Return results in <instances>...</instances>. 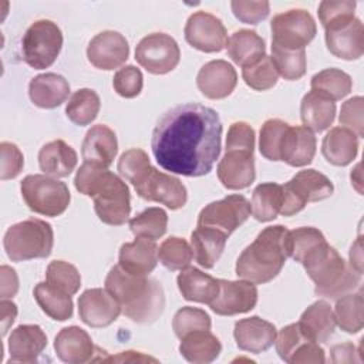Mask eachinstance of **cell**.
Listing matches in <instances>:
<instances>
[{
  "mask_svg": "<svg viewBox=\"0 0 364 364\" xmlns=\"http://www.w3.org/2000/svg\"><path fill=\"white\" fill-rule=\"evenodd\" d=\"M216 172L220 183L230 191L250 186L256 178L253 151L237 148L226 149L223 158L218 164Z\"/></svg>",
  "mask_w": 364,
  "mask_h": 364,
  "instance_id": "17",
  "label": "cell"
},
{
  "mask_svg": "<svg viewBox=\"0 0 364 364\" xmlns=\"http://www.w3.org/2000/svg\"><path fill=\"white\" fill-rule=\"evenodd\" d=\"M228 236L213 228L196 226L191 235V247L195 260L205 269H212L222 256Z\"/></svg>",
  "mask_w": 364,
  "mask_h": 364,
  "instance_id": "32",
  "label": "cell"
},
{
  "mask_svg": "<svg viewBox=\"0 0 364 364\" xmlns=\"http://www.w3.org/2000/svg\"><path fill=\"white\" fill-rule=\"evenodd\" d=\"M314 155L316 136L313 131L301 125H289L283 135L279 151L280 161L290 166H306L313 161Z\"/></svg>",
  "mask_w": 364,
  "mask_h": 364,
  "instance_id": "24",
  "label": "cell"
},
{
  "mask_svg": "<svg viewBox=\"0 0 364 364\" xmlns=\"http://www.w3.org/2000/svg\"><path fill=\"white\" fill-rule=\"evenodd\" d=\"M350 264L358 273H363V245H361V237H357V240L353 243V246L350 249Z\"/></svg>",
  "mask_w": 364,
  "mask_h": 364,
  "instance_id": "61",
  "label": "cell"
},
{
  "mask_svg": "<svg viewBox=\"0 0 364 364\" xmlns=\"http://www.w3.org/2000/svg\"><path fill=\"white\" fill-rule=\"evenodd\" d=\"M272 46L297 51L304 50L314 38L317 26L313 16L303 9H291L276 14L270 21Z\"/></svg>",
  "mask_w": 364,
  "mask_h": 364,
  "instance_id": "10",
  "label": "cell"
},
{
  "mask_svg": "<svg viewBox=\"0 0 364 364\" xmlns=\"http://www.w3.org/2000/svg\"><path fill=\"white\" fill-rule=\"evenodd\" d=\"M63 47V33L51 20H37L24 33L21 40L23 60L34 70L48 68Z\"/></svg>",
  "mask_w": 364,
  "mask_h": 364,
  "instance_id": "9",
  "label": "cell"
},
{
  "mask_svg": "<svg viewBox=\"0 0 364 364\" xmlns=\"http://www.w3.org/2000/svg\"><path fill=\"white\" fill-rule=\"evenodd\" d=\"M47 346V336L37 324H21L9 337L10 361L33 363Z\"/></svg>",
  "mask_w": 364,
  "mask_h": 364,
  "instance_id": "26",
  "label": "cell"
},
{
  "mask_svg": "<svg viewBox=\"0 0 364 364\" xmlns=\"http://www.w3.org/2000/svg\"><path fill=\"white\" fill-rule=\"evenodd\" d=\"M355 1L351 0H324L318 4V20L326 28L343 24L354 18Z\"/></svg>",
  "mask_w": 364,
  "mask_h": 364,
  "instance_id": "50",
  "label": "cell"
},
{
  "mask_svg": "<svg viewBox=\"0 0 364 364\" xmlns=\"http://www.w3.org/2000/svg\"><path fill=\"white\" fill-rule=\"evenodd\" d=\"M311 90L323 97L338 101L350 94L353 87L351 77L338 68H326L311 77Z\"/></svg>",
  "mask_w": 364,
  "mask_h": 364,
  "instance_id": "39",
  "label": "cell"
},
{
  "mask_svg": "<svg viewBox=\"0 0 364 364\" xmlns=\"http://www.w3.org/2000/svg\"><path fill=\"white\" fill-rule=\"evenodd\" d=\"M222 351L219 338L210 330L192 331L181 338V355L193 364H208L215 361Z\"/></svg>",
  "mask_w": 364,
  "mask_h": 364,
  "instance_id": "33",
  "label": "cell"
},
{
  "mask_svg": "<svg viewBox=\"0 0 364 364\" xmlns=\"http://www.w3.org/2000/svg\"><path fill=\"white\" fill-rule=\"evenodd\" d=\"M237 84V73L225 60H212L202 65L196 75L199 91L209 100H223L229 97Z\"/></svg>",
  "mask_w": 364,
  "mask_h": 364,
  "instance_id": "20",
  "label": "cell"
},
{
  "mask_svg": "<svg viewBox=\"0 0 364 364\" xmlns=\"http://www.w3.org/2000/svg\"><path fill=\"white\" fill-rule=\"evenodd\" d=\"M250 216V202L243 195H229L210 202L198 215L196 226L213 228L226 236L233 233Z\"/></svg>",
  "mask_w": 364,
  "mask_h": 364,
  "instance_id": "12",
  "label": "cell"
},
{
  "mask_svg": "<svg viewBox=\"0 0 364 364\" xmlns=\"http://www.w3.org/2000/svg\"><path fill=\"white\" fill-rule=\"evenodd\" d=\"M301 333L311 341L326 343L336 330V318L331 306L326 300H317L310 304L299 320Z\"/></svg>",
  "mask_w": 364,
  "mask_h": 364,
  "instance_id": "28",
  "label": "cell"
},
{
  "mask_svg": "<svg viewBox=\"0 0 364 364\" xmlns=\"http://www.w3.org/2000/svg\"><path fill=\"white\" fill-rule=\"evenodd\" d=\"M183 34L189 46L203 53H219L228 43V33L222 20L208 11L191 14Z\"/></svg>",
  "mask_w": 364,
  "mask_h": 364,
  "instance_id": "14",
  "label": "cell"
},
{
  "mask_svg": "<svg viewBox=\"0 0 364 364\" xmlns=\"http://www.w3.org/2000/svg\"><path fill=\"white\" fill-rule=\"evenodd\" d=\"M363 111H364V100L357 95L347 100L340 109L338 122L344 128L353 131L358 138L364 135V122H363Z\"/></svg>",
  "mask_w": 364,
  "mask_h": 364,
  "instance_id": "53",
  "label": "cell"
},
{
  "mask_svg": "<svg viewBox=\"0 0 364 364\" xmlns=\"http://www.w3.org/2000/svg\"><path fill=\"white\" fill-rule=\"evenodd\" d=\"M129 55L127 38L114 30H105L91 38L87 47L88 61L98 70H114L121 67Z\"/></svg>",
  "mask_w": 364,
  "mask_h": 364,
  "instance_id": "16",
  "label": "cell"
},
{
  "mask_svg": "<svg viewBox=\"0 0 364 364\" xmlns=\"http://www.w3.org/2000/svg\"><path fill=\"white\" fill-rule=\"evenodd\" d=\"M222 129L219 114L213 108L196 102L176 105L156 122L151 149L165 171L203 176L220 155Z\"/></svg>",
  "mask_w": 364,
  "mask_h": 364,
  "instance_id": "1",
  "label": "cell"
},
{
  "mask_svg": "<svg viewBox=\"0 0 364 364\" xmlns=\"http://www.w3.org/2000/svg\"><path fill=\"white\" fill-rule=\"evenodd\" d=\"M364 299L360 293H347L337 299L334 307V318L341 330L355 334L364 326Z\"/></svg>",
  "mask_w": 364,
  "mask_h": 364,
  "instance_id": "38",
  "label": "cell"
},
{
  "mask_svg": "<svg viewBox=\"0 0 364 364\" xmlns=\"http://www.w3.org/2000/svg\"><path fill=\"white\" fill-rule=\"evenodd\" d=\"M135 60L148 73L162 75L176 68L181 60V50L169 34L151 33L136 44Z\"/></svg>",
  "mask_w": 364,
  "mask_h": 364,
  "instance_id": "11",
  "label": "cell"
},
{
  "mask_svg": "<svg viewBox=\"0 0 364 364\" xmlns=\"http://www.w3.org/2000/svg\"><path fill=\"white\" fill-rule=\"evenodd\" d=\"M144 85V77L135 65H125L119 68L112 78L115 92L124 98H134L139 95Z\"/></svg>",
  "mask_w": 364,
  "mask_h": 364,
  "instance_id": "51",
  "label": "cell"
},
{
  "mask_svg": "<svg viewBox=\"0 0 364 364\" xmlns=\"http://www.w3.org/2000/svg\"><path fill=\"white\" fill-rule=\"evenodd\" d=\"M272 61L277 74L284 80L296 81L306 74V50L289 51L272 46Z\"/></svg>",
  "mask_w": 364,
  "mask_h": 364,
  "instance_id": "44",
  "label": "cell"
},
{
  "mask_svg": "<svg viewBox=\"0 0 364 364\" xmlns=\"http://www.w3.org/2000/svg\"><path fill=\"white\" fill-rule=\"evenodd\" d=\"M105 290L119 303L122 313L135 323H154L164 313L165 294L161 283L146 276L131 274L119 264L108 272Z\"/></svg>",
  "mask_w": 364,
  "mask_h": 364,
  "instance_id": "3",
  "label": "cell"
},
{
  "mask_svg": "<svg viewBox=\"0 0 364 364\" xmlns=\"http://www.w3.org/2000/svg\"><path fill=\"white\" fill-rule=\"evenodd\" d=\"M34 299L40 309L53 320L65 321L73 316L71 296L53 287L47 282H40L36 284Z\"/></svg>",
  "mask_w": 364,
  "mask_h": 364,
  "instance_id": "36",
  "label": "cell"
},
{
  "mask_svg": "<svg viewBox=\"0 0 364 364\" xmlns=\"http://www.w3.org/2000/svg\"><path fill=\"white\" fill-rule=\"evenodd\" d=\"M242 77L247 87L256 91H266L276 85L279 80L277 70L269 55H263L255 64L242 68Z\"/></svg>",
  "mask_w": 364,
  "mask_h": 364,
  "instance_id": "46",
  "label": "cell"
},
{
  "mask_svg": "<svg viewBox=\"0 0 364 364\" xmlns=\"http://www.w3.org/2000/svg\"><path fill=\"white\" fill-rule=\"evenodd\" d=\"M333 182L316 169L297 172L289 182L282 185L280 215L293 216L303 210L309 202H318L333 195Z\"/></svg>",
  "mask_w": 364,
  "mask_h": 364,
  "instance_id": "8",
  "label": "cell"
},
{
  "mask_svg": "<svg viewBox=\"0 0 364 364\" xmlns=\"http://www.w3.org/2000/svg\"><path fill=\"white\" fill-rule=\"evenodd\" d=\"M134 188L142 199L148 202H159L171 210L183 208L188 200V192L181 179L169 173H164L154 166Z\"/></svg>",
  "mask_w": 364,
  "mask_h": 364,
  "instance_id": "13",
  "label": "cell"
},
{
  "mask_svg": "<svg viewBox=\"0 0 364 364\" xmlns=\"http://www.w3.org/2000/svg\"><path fill=\"white\" fill-rule=\"evenodd\" d=\"M287 128H289V124L277 118H270L263 122L260 128V135H259V151L266 159L274 161V162L280 161L279 151H280L283 135Z\"/></svg>",
  "mask_w": 364,
  "mask_h": 364,
  "instance_id": "48",
  "label": "cell"
},
{
  "mask_svg": "<svg viewBox=\"0 0 364 364\" xmlns=\"http://www.w3.org/2000/svg\"><path fill=\"white\" fill-rule=\"evenodd\" d=\"M158 259L164 267L171 272H176L191 264L193 252L185 239L171 236L165 239L158 247Z\"/></svg>",
  "mask_w": 364,
  "mask_h": 364,
  "instance_id": "42",
  "label": "cell"
},
{
  "mask_svg": "<svg viewBox=\"0 0 364 364\" xmlns=\"http://www.w3.org/2000/svg\"><path fill=\"white\" fill-rule=\"evenodd\" d=\"M324 240H326L324 235L318 229L311 226H303V228H296L293 230H287V237H286L287 257H291L293 260L301 263L304 256Z\"/></svg>",
  "mask_w": 364,
  "mask_h": 364,
  "instance_id": "43",
  "label": "cell"
},
{
  "mask_svg": "<svg viewBox=\"0 0 364 364\" xmlns=\"http://www.w3.org/2000/svg\"><path fill=\"white\" fill-rule=\"evenodd\" d=\"M358 152V136L344 128H331L321 142V154L327 162L336 166H346L351 164Z\"/></svg>",
  "mask_w": 364,
  "mask_h": 364,
  "instance_id": "31",
  "label": "cell"
},
{
  "mask_svg": "<svg viewBox=\"0 0 364 364\" xmlns=\"http://www.w3.org/2000/svg\"><path fill=\"white\" fill-rule=\"evenodd\" d=\"M228 55L237 65L247 67L255 64L263 55H266L264 40L253 30H237L235 31L226 43Z\"/></svg>",
  "mask_w": 364,
  "mask_h": 364,
  "instance_id": "34",
  "label": "cell"
},
{
  "mask_svg": "<svg viewBox=\"0 0 364 364\" xmlns=\"http://www.w3.org/2000/svg\"><path fill=\"white\" fill-rule=\"evenodd\" d=\"M326 46L328 51L347 61L358 60L364 53V27L354 17L347 23L326 28Z\"/></svg>",
  "mask_w": 364,
  "mask_h": 364,
  "instance_id": "19",
  "label": "cell"
},
{
  "mask_svg": "<svg viewBox=\"0 0 364 364\" xmlns=\"http://www.w3.org/2000/svg\"><path fill=\"white\" fill-rule=\"evenodd\" d=\"M31 102L38 108H57L70 95L68 81L55 73H44L31 78L28 84Z\"/></svg>",
  "mask_w": 364,
  "mask_h": 364,
  "instance_id": "27",
  "label": "cell"
},
{
  "mask_svg": "<svg viewBox=\"0 0 364 364\" xmlns=\"http://www.w3.org/2000/svg\"><path fill=\"white\" fill-rule=\"evenodd\" d=\"M117 168L119 175L135 186L146 176L152 165L144 149L131 148L119 156Z\"/></svg>",
  "mask_w": 364,
  "mask_h": 364,
  "instance_id": "47",
  "label": "cell"
},
{
  "mask_svg": "<svg viewBox=\"0 0 364 364\" xmlns=\"http://www.w3.org/2000/svg\"><path fill=\"white\" fill-rule=\"evenodd\" d=\"M100 107L101 101L94 90L80 88L70 97L65 105V115L73 124L84 127L97 118Z\"/></svg>",
  "mask_w": 364,
  "mask_h": 364,
  "instance_id": "40",
  "label": "cell"
},
{
  "mask_svg": "<svg viewBox=\"0 0 364 364\" xmlns=\"http://www.w3.org/2000/svg\"><path fill=\"white\" fill-rule=\"evenodd\" d=\"M57 357L68 364H84L95 361L94 354L100 350L94 346L90 334L78 326L64 327L54 340Z\"/></svg>",
  "mask_w": 364,
  "mask_h": 364,
  "instance_id": "21",
  "label": "cell"
},
{
  "mask_svg": "<svg viewBox=\"0 0 364 364\" xmlns=\"http://www.w3.org/2000/svg\"><path fill=\"white\" fill-rule=\"evenodd\" d=\"M232 11L235 17L245 24H257L269 16L270 4L269 1H243L233 0L230 1Z\"/></svg>",
  "mask_w": 364,
  "mask_h": 364,
  "instance_id": "54",
  "label": "cell"
},
{
  "mask_svg": "<svg viewBox=\"0 0 364 364\" xmlns=\"http://www.w3.org/2000/svg\"><path fill=\"white\" fill-rule=\"evenodd\" d=\"M210 317L205 310L189 306L179 309L172 320V328L178 338H182L192 331L210 330Z\"/></svg>",
  "mask_w": 364,
  "mask_h": 364,
  "instance_id": "49",
  "label": "cell"
},
{
  "mask_svg": "<svg viewBox=\"0 0 364 364\" xmlns=\"http://www.w3.org/2000/svg\"><path fill=\"white\" fill-rule=\"evenodd\" d=\"M230 148L255 151V129L247 122L237 121L229 127L226 136V149Z\"/></svg>",
  "mask_w": 364,
  "mask_h": 364,
  "instance_id": "56",
  "label": "cell"
},
{
  "mask_svg": "<svg viewBox=\"0 0 364 364\" xmlns=\"http://www.w3.org/2000/svg\"><path fill=\"white\" fill-rule=\"evenodd\" d=\"M118 152V141L115 132L104 124L92 125L82 141L81 155L84 162H92L108 168Z\"/></svg>",
  "mask_w": 364,
  "mask_h": 364,
  "instance_id": "23",
  "label": "cell"
},
{
  "mask_svg": "<svg viewBox=\"0 0 364 364\" xmlns=\"http://www.w3.org/2000/svg\"><path fill=\"white\" fill-rule=\"evenodd\" d=\"M158 260V246L148 237H136L134 242L124 243L118 255V264L136 276H148L156 267Z\"/></svg>",
  "mask_w": 364,
  "mask_h": 364,
  "instance_id": "25",
  "label": "cell"
},
{
  "mask_svg": "<svg viewBox=\"0 0 364 364\" xmlns=\"http://www.w3.org/2000/svg\"><path fill=\"white\" fill-rule=\"evenodd\" d=\"M303 125L314 132H323L336 118V102L316 91H309L300 104Z\"/></svg>",
  "mask_w": 364,
  "mask_h": 364,
  "instance_id": "35",
  "label": "cell"
},
{
  "mask_svg": "<svg viewBox=\"0 0 364 364\" xmlns=\"http://www.w3.org/2000/svg\"><path fill=\"white\" fill-rule=\"evenodd\" d=\"M54 245V232L46 220L30 218L11 225L3 237V246L11 262L44 259Z\"/></svg>",
  "mask_w": 364,
  "mask_h": 364,
  "instance_id": "6",
  "label": "cell"
},
{
  "mask_svg": "<svg viewBox=\"0 0 364 364\" xmlns=\"http://www.w3.org/2000/svg\"><path fill=\"white\" fill-rule=\"evenodd\" d=\"M0 155H1L0 179L7 181V179L16 178L24 166V156L20 148L13 142L4 141L0 144Z\"/></svg>",
  "mask_w": 364,
  "mask_h": 364,
  "instance_id": "55",
  "label": "cell"
},
{
  "mask_svg": "<svg viewBox=\"0 0 364 364\" xmlns=\"http://www.w3.org/2000/svg\"><path fill=\"white\" fill-rule=\"evenodd\" d=\"M20 191L30 210L50 218L64 213L71 200L68 186L48 175H27Z\"/></svg>",
  "mask_w": 364,
  "mask_h": 364,
  "instance_id": "7",
  "label": "cell"
},
{
  "mask_svg": "<svg viewBox=\"0 0 364 364\" xmlns=\"http://www.w3.org/2000/svg\"><path fill=\"white\" fill-rule=\"evenodd\" d=\"M176 283L182 297L188 301L209 304L219 293V279L191 266L181 270Z\"/></svg>",
  "mask_w": 364,
  "mask_h": 364,
  "instance_id": "29",
  "label": "cell"
},
{
  "mask_svg": "<svg viewBox=\"0 0 364 364\" xmlns=\"http://www.w3.org/2000/svg\"><path fill=\"white\" fill-rule=\"evenodd\" d=\"M77 152L63 139H54L38 152L40 169L53 178L68 176L77 166Z\"/></svg>",
  "mask_w": 364,
  "mask_h": 364,
  "instance_id": "30",
  "label": "cell"
},
{
  "mask_svg": "<svg viewBox=\"0 0 364 364\" xmlns=\"http://www.w3.org/2000/svg\"><path fill=\"white\" fill-rule=\"evenodd\" d=\"M326 361V355H324V350L318 346V343L311 341V340H306L293 354L291 360L289 364H309V363H314V364H321Z\"/></svg>",
  "mask_w": 364,
  "mask_h": 364,
  "instance_id": "57",
  "label": "cell"
},
{
  "mask_svg": "<svg viewBox=\"0 0 364 364\" xmlns=\"http://www.w3.org/2000/svg\"><path fill=\"white\" fill-rule=\"evenodd\" d=\"M330 353H331L333 363H355V361H361L360 358H357L360 351H357V348L351 343L336 344V346L331 347Z\"/></svg>",
  "mask_w": 364,
  "mask_h": 364,
  "instance_id": "59",
  "label": "cell"
},
{
  "mask_svg": "<svg viewBox=\"0 0 364 364\" xmlns=\"http://www.w3.org/2000/svg\"><path fill=\"white\" fill-rule=\"evenodd\" d=\"M309 340L300 330L297 323H291L286 327H283L279 333V336L274 340L276 344V351L279 357L284 363H290L294 351L306 341Z\"/></svg>",
  "mask_w": 364,
  "mask_h": 364,
  "instance_id": "52",
  "label": "cell"
},
{
  "mask_svg": "<svg viewBox=\"0 0 364 364\" xmlns=\"http://www.w3.org/2000/svg\"><path fill=\"white\" fill-rule=\"evenodd\" d=\"M301 264L314 282V293L324 299H338L354 290L361 282L358 273L326 240L310 250Z\"/></svg>",
  "mask_w": 364,
  "mask_h": 364,
  "instance_id": "5",
  "label": "cell"
},
{
  "mask_svg": "<svg viewBox=\"0 0 364 364\" xmlns=\"http://www.w3.org/2000/svg\"><path fill=\"white\" fill-rule=\"evenodd\" d=\"M46 280L53 287L73 296L81 286V276L77 267L64 260H53L47 266Z\"/></svg>",
  "mask_w": 364,
  "mask_h": 364,
  "instance_id": "45",
  "label": "cell"
},
{
  "mask_svg": "<svg viewBox=\"0 0 364 364\" xmlns=\"http://www.w3.org/2000/svg\"><path fill=\"white\" fill-rule=\"evenodd\" d=\"M0 279H1V286H0V297L1 299H11L16 296L18 290V277L14 269L10 266L3 264L0 269Z\"/></svg>",
  "mask_w": 364,
  "mask_h": 364,
  "instance_id": "58",
  "label": "cell"
},
{
  "mask_svg": "<svg viewBox=\"0 0 364 364\" xmlns=\"http://www.w3.org/2000/svg\"><path fill=\"white\" fill-rule=\"evenodd\" d=\"M257 294V289L252 282L219 279V293L209 303V307L219 316L247 313L255 309Z\"/></svg>",
  "mask_w": 364,
  "mask_h": 364,
  "instance_id": "15",
  "label": "cell"
},
{
  "mask_svg": "<svg viewBox=\"0 0 364 364\" xmlns=\"http://www.w3.org/2000/svg\"><path fill=\"white\" fill-rule=\"evenodd\" d=\"M121 311L119 303L105 289H88L78 297L80 318L90 327H107L118 318Z\"/></svg>",
  "mask_w": 364,
  "mask_h": 364,
  "instance_id": "18",
  "label": "cell"
},
{
  "mask_svg": "<svg viewBox=\"0 0 364 364\" xmlns=\"http://www.w3.org/2000/svg\"><path fill=\"white\" fill-rule=\"evenodd\" d=\"M75 189L92 198L98 219L111 226L124 225L131 213V195L127 183L108 168L84 162L74 178Z\"/></svg>",
  "mask_w": 364,
  "mask_h": 364,
  "instance_id": "2",
  "label": "cell"
},
{
  "mask_svg": "<svg viewBox=\"0 0 364 364\" xmlns=\"http://www.w3.org/2000/svg\"><path fill=\"white\" fill-rule=\"evenodd\" d=\"M168 215L162 208H148L129 219V229L136 237L156 240L166 232Z\"/></svg>",
  "mask_w": 364,
  "mask_h": 364,
  "instance_id": "41",
  "label": "cell"
},
{
  "mask_svg": "<svg viewBox=\"0 0 364 364\" xmlns=\"http://www.w3.org/2000/svg\"><path fill=\"white\" fill-rule=\"evenodd\" d=\"M276 336V327L259 316L242 318L235 323L233 328L236 346L252 354H260L269 350L274 344Z\"/></svg>",
  "mask_w": 364,
  "mask_h": 364,
  "instance_id": "22",
  "label": "cell"
},
{
  "mask_svg": "<svg viewBox=\"0 0 364 364\" xmlns=\"http://www.w3.org/2000/svg\"><path fill=\"white\" fill-rule=\"evenodd\" d=\"M286 237L287 229L282 225L264 228L237 257L236 274L255 284L273 280L287 259Z\"/></svg>",
  "mask_w": 364,
  "mask_h": 364,
  "instance_id": "4",
  "label": "cell"
},
{
  "mask_svg": "<svg viewBox=\"0 0 364 364\" xmlns=\"http://www.w3.org/2000/svg\"><path fill=\"white\" fill-rule=\"evenodd\" d=\"M282 206V185L264 182L255 188L250 202V213L259 222H270L277 218Z\"/></svg>",
  "mask_w": 364,
  "mask_h": 364,
  "instance_id": "37",
  "label": "cell"
},
{
  "mask_svg": "<svg viewBox=\"0 0 364 364\" xmlns=\"http://www.w3.org/2000/svg\"><path fill=\"white\" fill-rule=\"evenodd\" d=\"M0 310H1V334L6 336L9 328L16 320L17 316V306L6 299H1L0 301Z\"/></svg>",
  "mask_w": 364,
  "mask_h": 364,
  "instance_id": "60",
  "label": "cell"
}]
</instances>
